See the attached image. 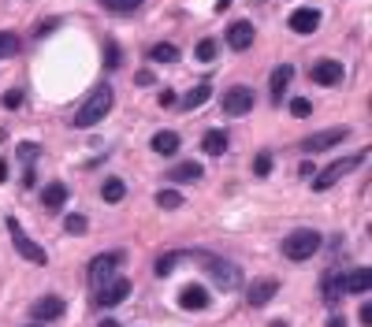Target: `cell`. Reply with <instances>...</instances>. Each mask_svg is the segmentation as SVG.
Masks as SVG:
<instances>
[{
    "instance_id": "obj_1",
    "label": "cell",
    "mask_w": 372,
    "mask_h": 327,
    "mask_svg": "<svg viewBox=\"0 0 372 327\" xmlns=\"http://www.w3.org/2000/svg\"><path fill=\"white\" fill-rule=\"evenodd\" d=\"M112 101H116V93H112V86H97V90L82 101V108L75 112V127L79 130H90V127H97L101 119L112 112Z\"/></svg>"
},
{
    "instance_id": "obj_2",
    "label": "cell",
    "mask_w": 372,
    "mask_h": 327,
    "mask_svg": "<svg viewBox=\"0 0 372 327\" xmlns=\"http://www.w3.org/2000/svg\"><path fill=\"white\" fill-rule=\"evenodd\" d=\"M201 268H205V276H209V282L216 290H224V294H231L242 287V268L235 264V260H224V257H201Z\"/></svg>"
},
{
    "instance_id": "obj_3",
    "label": "cell",
    "mask_w": 372,
    "mask_h": 327,
    "mask_svg": "<svg viewBox=\"0 0 372 327\" xmlns=\"http://www.w3.org/2000/svg\"><path fill=\"white\" fill-rule=\"evenodd\" d=\"M316 253H320V234L313 227H298V231H290L283 238V257L294 260V264H302V260H309Z\"/></svg>"
},
{
    "instance_id": "obj_4",
    "label": "cell",
    "mask_w": 372,
    "mask_h": 327,
    "mask_svg": "<svg viewBox=\"0 0 372 327\" xmlns=\"http://www.w3.org/2000/svg\"><path fill=\"white\" fill-rule=\"evenodd\" d=\"M365 160H369V152H365V149H361V152H354V157L332 160V164H327L324 171H316V175H313V190H316V193L332 190V186H335L339 179H346L350 171H357V168H361V164H365Z\"/></svg>"
},
{
    "instance_id": "obj_5",
    "label": "cell",
    "mask_w": 372,
    "mask_h": 327,
    "mask_svg": "<svg viewBox=\"0 0 372 327\" xmlns=\"http://www.w3.org/2000/svg\"><path fill=\"white\" fill-rule=\"evenodd\" d=\"M8 234H12V246H15V253H23L30 264H49V253H45V246H38L34 238H30L26 231H23V223L15 220V216H8Z\"/></svg>"
},
{
    "instance_id": "obj_6",
    "label": "cell",
    "mask_w": 372,
    "mask_h": 327,
    "mask_svg": "<svg viewBox=\"0 0 372 327\" xmlns=\"http://www.w3.org/2000/svg\"><path fill=\"white\" fill-rule=\"evenodd\" d=\"M254 104H257V97H254V90H249V86H231V90L224 93V101H220L224 115H231V119L249 115V108H254Z\"/></svg>"
},
{
    "instance_id": "obj_7",
    "label": "cell",
    "mask_w": 372,
    "mask_h": 327,
    "mask_svg": "<svg viewBox=\"0 0 372 327\" xmlns=\"http://www.w3.org/2000/svg\"><path fill=\"white\" fill-rule=\"evenodd\" d=\"M130 279H119V276H112L108 282H101L97 287V309H116L119 301H127L130 298Z\"/></svg>"
},
{
    "instance_id": "obj_8",
    "label": "cell",
    "mask_w": 372,
    "mask_h": 327,
    "mask_svg": "<svg viewBox=\"0 0 372 327\" xmlns=\"http://www.w3.org/2000/svg\"><path fill=\"white\" fill-rule=\"evenodd\" d=\"M346 138H350V127H327V130H320V134L302 138V152H327V149H335L339 141H346Z\"/></svg>"
},
{
    "instance_id": "obj_9",
    "label": "cell",
    "mask_w": 372,
    "mask_h": 327,
    "mask_svg": "<svg viewBox=\"0 0 372 327\" xmlns=\"http://www.w3.org/2000/svg\"><path fill=\"white\" fill-rule=\"evenodd\" d=\"M119 264H123V253H119V249H116V253H101V257L90 260V268H86V279H90L93 287H101V282H108V279L116 276Z\"/></svg>"
},
{
    "instance_id": "obj_10",
    "label": "cell",
    "mask_w": 372,
    "mask_h": 327,
    "mask_svg": "<svg viewBox=\"0 0 372 327\" xmlns=\"http://www.w3.org/2000/svg\"><path fill=\"white\" fill-rule=\"evenodd\" d=\"M276 294H279V279L265 276V279H254V282H249L246 301H249V309H265V305L276 298Z\"/></svg>"
},
{
    "instance_id": "obj_11",
    "label": "cell",
    "mask_w": 372,
    "mask_h": 327,
    "mask_svg": "<svg viewBox=\"0 0 372 327\" xmlns=\"http://www.w3.org/2000/svg\"><path fill=\"white\" fill-rule=\"evenodd\" d=\"M343 63H339V60H316L313 63V71H309V79L316 82V86H339V82H343Z\"/></svg>"
},
{
    "instance_id": "obj_12",
    "label": "cell",
    "mask_w": 372,
    "mask_h": 327,
    "mask_svg": "<svg viewBox=\"0 0 372 327\" xmlns=\"http://www.w3.org/2000/svg\"><path fill=\"white\" fill-rule=\"evenodd\" d=\"M63 309H68V305H63V298L49 294V298H38V301H34L30 316H34L38 324H52V320H60V316H63Z\"/></svg>"
},
{
    "instance_id": "obj_13",
    "label": "cell",
    "mask_w": 372,
    "mask_h": 327,
    "mask_svg": "<svg viewBox=\"0 0 372 327\" xmlns=\"http://www.w3.org/2000/svg\"><path fill=\"white\" fill-rule=\"evenodd\" d=\"M209 290H205L201 287V282H190V287H183L179 290V305H183V309L186 312H198V309H209Z\"/></svg>"
},
{
    "instance_id": "obj_14",
    "label": "cell",
    "mask_w": 372,
    "mask_h": 327,
    "mask_svg": "<svg viewBox=\"0 0 372 327\" xmlns=\"http://www.w3.org/2000/svg\"><path fill=\"white\" fill-rule=\"evenodd\" d=\"M290 79H294V67L290 63H279L268 79V93H272V104H283V93L290 90Z\"/></svg>"
},
{
    "instance_id": "obj_15",
    "label": "cell",
    "mask_w": 372,
    "mask_h": 327,
    "mask_svg": "<svg viewBox=\"0 0 372 327\" xmlns=\"http://www.w3.org/2000/svg\"><path fill=\"white\" fill-rule=\"evenodd\" d=\"M287 26L294 30V34H316V26H320V12H316V8H298V12L287 19Z\"/></svg>"
},
{
    "instance_id": "obj_16",
    "label": "cell",
    "mask_w": 372,
    "mask_h": 327,
    "mask_svg": "<svg viewBox=\"0 0 372 327\" xmlns=\"http://www.w3.org/2000/svg\"><path fill=\"white\" fill-rule=\"evenodd\" d=\"M227 45H231L235 52H246L249 45H254V23H242V19H238V23L227 26Z\"/></svg>"
},
{
    "instance_id": "obj_17",
    "label": "cell",
    "mask_w": 372,
    "mask_h": 327,
    "mask_svg": "<svg viewBox=\"0 0 372 327\" xmlns=\"http://www.w3.org/2000/svg\"><path fill=\"white\" fill-rule=\"evenodd\" d=\"M179 145H183V138L175 134V130H157V134H153V141H149V149L160 152V157H175V152H179Z\"/></svg>"
},
{
    "instance_id": "obj_18",
    "label": "cell",
    "mask_w": 372,
    "mask_h": 327,
    "mask_svg": "<svg viewBox=\"0 0 372 327\" xmlns=\"http://www.w3.org/2000/svg\"><path fill=\"white\" fill-rule=\"evenodd\" d=\"M320 294H324V301L335 309V305H339V298H343V294H346V276H335V271H327V276H324V282H320Z\"/></svg>"
},
{
    "instance_id": "obj_19",
    "label": "cell",
    "mask_w": 372,
    "mask_h": 327,
    "mask_svg": "<svg viewBox=\"0 0 372 327\" xmlns=\"http://www.w3.org/2000/svg\"><path fill=\"white\" fill-rule=\"evenodd\" d=\"M209 97H212V86H209V82H201V86H194V90L186 93L175 108H183V112H198V108H201L205 101H209Z\"/></svg>"
},
{
    "instance_id": "obj_20",
    "label": "cell",
    "mask_w": 372,
    "mask_h": 327,
    "mask_svg": "<svg viewBox=\"0 0 372 327\" xmlns=\"http://www.w3.org/2000/svg\"><path fill=\"white\" fill-rule=\"evenodd\" d=\"M201 175H205V168H201V164H194V160L175 164V168L168 171V179H171V182H198Z\"/></svg>"
},
{
    "instance_id": "obj_21",
    "label": "cell",
    "mask_w": 372,
    "mask_h": 327,
    "mask_svg": "<svg viewBox=\"0 0 372 327\" xmlns=\"http://www.w3.org/2000/svg\"><path fill=\"white\" fill-rule=\"evenodd\" d=\"M227 145H231V141H227V130H205V138H201V149L209 152V157H224V152H227Z\"/></svg>"
},
{
    "instance_id": "obj_22",
    "label": "cell",
    "mask_w": 372,
    "mask_h": 327,
    "mask_svg": "<svg viewBox=\"0 0 372 327\" xmlns=\"http://www.w3.org/2000/svg\"><path fill=\"white\" fill-rule=\"evenodd\" d=\"M63 201H68V186H63V182H49V186L41 190V205H45L49 212L63 209Z\"/></svg>"
},
{
    "instance_id": "obj_23",
    "label": "cell",
    "mask_w": 372,
    "mask_h": 327,
    "mask_svg": "<svg viewBox=\"0 0 372 327\" xmlns=\"http://www.w3.org/2000/svg\"><path fill=\"white\" fill-rule=\"evenodd\" d=\"M346 290L350 294H365V290H372V268H354L346 276Z\"/></svg>"
},
{
    "instance_id": "obj_24",
    "label": "cell",
    "mask_w": 372,
    "mask_h": 327,
    "mask_svg": "<svg viewBox=\"0 0 372 327\" xmlns=\"http://www.w3.org/2000/svg\"><path fill=\"white\" fill-rule=\"evenodd\" d=\"M186 257H190V253H183V249H175V253H164V257L157 260V264H153V271H157V276L164 279V276H171V271L179 268V264H183Z\"/></svg>"
},
{
    "instance_id": "obj_25",
    "label": "cell",
    "mask_w": 372,
    "mask_h": 327,
    "mask_svg": "<svg viewBox=\"0 0 372 327\" xmlns=\"http://www.w3.org/2000/svg\"><path fill=\"white\" fill-rule=\"evenodd\" d=\"M101 198L108 205H119L127 198V186H123V179H104V186H101Z\"/></svg>"
},
{
    "instance_id": "obj_26",
    "label": "cell",
    "mask_w": 372,
    "mask_h": 327,
    "mask_svg": "<svg viewBox=\"0 0 372 327\" xmlns=\"http://www.w3.org/2000/svg\"><path fill=\"white\" fill-rule=\"evenodd\" d=\"M149 56H153V63H175V60H179V49L164 41V45H153L149 49Z\"/></svg>"
},
{
    "instance_id": "obj_27",
    "label": "cell",
    "mask_w": 372,
    "mask_h": 327,
    "mask_svg": "<svg viewBox=\"0 0 372 327\" xmlns=\"http://www.w3.org/2000/svg\"><path fill=\"white\" fill-rule=\"evenodd\" d=\"M101 4L112 15H130V12H138V8H141V0H101Z\"/></svg>"
},
{
    "instance_id": "obj_28",
    "label": "cell",
    "mask_w": 372,
    "mask_h": 327,
    "mask_svg": "<svg viewBox=\"0 0 372 327\" xmlns=\"http://www.w3.org/2000/svg\"><path fill=\"white\" fill-rule=\"evenodd\" d=\"M157 209H164V212L183 209V193H175V190H160V193H157Z\"/></svg>"
},
{
    "instance_id": "obj_29",
    "label": "cell",
    "mask_w": 372,
    "mask_h": 327,
    "mask_svg": "<svg viewBox=\"0 0 372 327\" xmlns=\"http://www.w3.org/2000/svg\"><path fill=\"white\" fill-rule=\"evenodd\" d=\"M15 157L26 164V168H34V160L41 157V145H34V141H23V145L15 149Z\"/></svg>"
},
{
    "instance_id": "obj_30",
    "label": "cell",
    "mask_w": 372,
    "mask_h": 327,
    "mask_svg": "<svg viewBox=\"0 0 372 327\" xmlns=\"http://www.w3.org/2000/svg\"><path fill=\"white\" fill-rule=\"evenodd\" d=\"M15 52H19V38L8 34V30H0V60L15 56Z\"/></svg>"
},
{
    "instance_id": "obj_31",
    "label": "cell",
    "mask_w": 372,
    "mask_h": 327,
    "mask_svg": "<svg viewBox=\"0 0 372 327\" xmlns=\"http://www.w3.org/2000/svg\"><path fill=\"white\" fill-rule=\"evenodd\" d=\"M63 231H68V234H86V231H90V220L75 212V216H68V220H63Z\"/></svg>"
},
{
    "instance_id": "obj_32",
    "label": "cell",
    "mask_w": 372,
    "mask_h": 327,
    "mask_svg": "<svg viewBox=\"0 0 372 327\" xmlns=\"http://www.w3.org/2000/svg\"><path fill=\"white\" fill-rule=\"evenodd\" d=\"M119 63H123V52H119V45H116V41H104V67L116 71Z\"/></svg>"
},
{
    "instance_id": "obj_33",
    "label": "cell",
    "mask_w": 372,
    "mask_h": 327,
    "mask_svg": "<svg viewBox=\"0 0 372 327\" xmlns=\"http://www.w3.org/2000/svg\"><path fill=\"white\" fill-rule=\"evenodd\" d=\"M254 175H257V179L272 175V152H257V160H254Z\"/></svg>"
},
{
    "instance_id": "obj_34",
    "label": "cell",
    "mask_w": 372,
    "mask_h": 327,
    "mask_svg": "<svg viewBox=\"0 0 372 327\" xmlns=\"http://www.w3.org/2000/svg\"><path fill=\"white\" fill-rule=\"evenodd\" d=\"M198 60H201V63H212V60H216V41H212V38H205L201 45H198Z\"/></svg>"
},
{
    "instance_id": "obj_35",
    "label": "cell",
    "mask_w": 372,
    "mask_h": 327,
    "mask_svg": "<svg viewBox=\"0 0 372 327\" xmlns=\"http://www.w3.org/2000/svg\"><path fill=\"white\" fill-rule=\"evenodd\" d=\"M290 112L298 115V119H305V115H313V104L305 101V97H294V101H290Z\"/></svg>"
},
{
    "instance_id": "obj_36",
    "label": "cell",
    "mask_w": 372,
    "mask_h": 327,
    "mask_svg": "<svg viewBox=\"0 0 372 327\" xmlns=\"http://www.w3.org/2000/svg\"><path fill=\"white\" fill-rule=\"evenodd\" d=\"M0 104H4L8 112H15V108H23V93H19V90H8V93H4V101H0Z\"/></svg>"
},
{
    "instance_id": "obj_37",
    "label": "cell",
    "mask_w": 372,
    "mask_h": 327,
    "mask_svg": "<svg viewBox=\"0 0 372 327\" xmlns=\"http://www.w3.org/2000/svg\"><path fill=\"white\" fill-rule=\"evenodd\" d=\"M175 101H179V97H175L171 90H160V97H157V104H160V108H175Z\"/></svg>"
},
{
    "instance_id": "obj_38",
    "label": "cell",
    "mask_w": 372,
    "mask_h": 327,
    "mask_svg": "<svg viewBox=\"0 0 372 327\" xmlns=\"http://www.w3.org/2000/svg\"><path fill=\"white\" fill-rule=\"evenodd\" d=\"M357 312H361V316H357V320H361V327H372V305H361Z\"/></svg>"
},
{
    "instance_id": "obj_39",
    "label": "cell",
    "mask_w": 372,
    "mask_h": 327,
    "mask_svg": "<svg viewBox=\"0 0 372 327\" xmlns=\"http://www.w3.org/2000/svg\"><path fill=\"white\" fill-rule=\"evenodd\" d=\"M134 82H138V86H149V82H153V74H149V71H138V74H134Z\"/></svg>"
},
{
    "instance_id": "obj_40",
    "label": "cell",
    "mask_w": 372,
    "mask_h": 327,
    "mask_svg": "<svg viewBox=\"0 0 372 327\" xmlns=\"http://www.w3.org/2000/svg\"><path fill=\"white\" fill-rule=\"evenodd\" d=\"M327 327H346V320H343V316H332V320H327Z\"/></svg>"
},
{
    "instance_id": "obj_41",
    "label": "cell",
    "mask_w": 372,
    "mask_h": 327,
    "mask_svg": "<svg viewBox=\"0 0 372 327\" xmlns=\"http://www.w3.org/2000/svg\"><path fill=\"white\" fill-rule=\"evenodd\" d=\"M8 179V160H0V182Z\"/></svg>"
},
{
    "instance_id": "obj_42",
    "label": "cell",
    "mask_w": 372,
    "mask_h": 327,
    "mask_svg": "<svg viewBox=\"0 0 372 327\" xmlns=\"http://www.w3.org/2000/svg\"><path fill=\"white\" fill-rule=\"evenodd\" d=\"M224 8H231V0H216V12H224Z\"/></svg>"
},
{
    "instance_id": "obj_43",
    "label": "cell",
    "mask_w": 372,
    "mask_h": 327,
    "mask_svg": "<svg viewBox=\"0 0 372 327\" xmlns=\"http://www.w3.org/2000/svg\"><path fill=\"white\" fill-rule=\"evenodd\" d=\"M97 327H119L116 320H101V324H97Z\"/></svg>"
},
{
    "instance_id": "obj_44",
    "label": "cell",
    "mask_w": 372,
    "mask_h": 327,
    "mask_svg": "<svg viewBox=\"0 0 372 327\" xmlns=\"http://www.w3.org/2000/svg\"><path fill=\"white\" fill-rule=\"evenodd\" d=\"M272 327H287V324H283V320H276V324H272Z\"/></svg>"
},
{
    "instance_id": "obj_45",
    "label": "cell",
    "mask_w": 372,
    "mask_h": 327,
    "mask_svg": "<svg viewBox=\"0 0 372 327\" xmlns=\"http://www.w3.org/2000/svg\"><path fill=\"white\" fill-rule=\"evenodd\" d=\"M34 327H38V324H34Z\"/></svg>"
}]
</instances>
